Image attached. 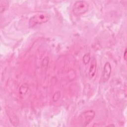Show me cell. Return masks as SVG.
Masks as SVG:
<instances>
[{
    "mask_svg": "<svg viewBox=\"0 0 127 127\" xmlns=\"http://www.w3.org/2000/svg\"><path fill=\"white\" fill-rule=\"evenodd\" d=\"M89 8L88 3L84 0L76 1L72 6V12L76 16H80L87 12Z\"/></svg>",
    "mask_w": 127,
    "mask_h": 127,
    "instance_id": "obj_2",
    "label": "cell"
},
{
    "mask_svg": "<svg viewBox=\"0 0 127 127\" xmlns=\"http://www.w3.org/2000/svg\"><path fill=\"white\" fill-rule=\"evenodd\" d=\"M28 90V85L27 83H24L21 85L19 89V94L21 96H24Z\"/></svg>",
    "mask_w": 127,
    "mask_h": 127,
    "instance_id": "obj_7",
    "label": "cell"
},
{
    "mask_svg": "<svg viewBox=\"0 0 127 127\" xmlns=\"http://www.w3.org/2000/svg\"><path fill=\"white\" fill-rule=\"evenodd\" d=\"M97 67V62L95 58H92L89 69V76L90 78H93L95 74Z\"/></svg>",
    "mask_w": 127,
    "mask_h": 127,
    "instance_id": "obj_5",
    "label": "cell"
},
{
    "mask_svg": "<svg viewBox=\"0 0 127 127\" xmlns=\"http://www.w3.org/2000/svg\"><path fill=\"white\" fill-rule=\"evenodd\" d=\"M54 97H55V98H53V100H54V101H57V100H58V99H59V98H60V93L59 92H57V93H56L55 94H54Z\"/></svg>",
    "mask_w": 127,
    "mask_h": 127,
    "instance_id": "obj_10",
    "label": "cell"
},
{
    "mask_svg": "<svg viewBox=\"0 0 127 127\" xmlns=\"http://www.w3.org/2000/svg\"><path fill=\"white\" fill-rule=\"evenodd\" d=\"M8 5V2L7 0H0V11L2 13L5 10Z\"/></svg>",
    "mask_w": 127,
    "mask_h": 127,
    "instance_id": "obj_8",
    "label": "cell"
},
{
    "mask_svg": "<svg viewBox=\"0 0 127 127\" xmlns=\"http://www.w3.org/2000/svg\"><path fill=\"white\" fill-rule=\"evenodd\" d=\"M95 115V112L92 110L82 112L79 117V122L82 127H86L92 121Z\"/></svg>",
    "mask_w": 127,
    "mask_h": 127,
    "instance_id": "obj_3",
    "label": "cell"
},
{
    "mask_svg": "<svg viewBox=\"0 0 127 127\" xmlns=\"http://www.w3.org/2000/svg\"><path fill=\"white\" fill-rule=\"evenodd\" d=\"M111 65L109 62H106L104 64L103 73L101 76V80L103 82H105L108 81L110 77L111 73Z\"/></svg>",
    "mask_w": 127,
    "mask_h": 127,
    "instance_id": "obj_4",
    "label": "cell"
},
{
    "mask_svg": "<svg viewBox=\"0 0 127 127\" xmlns=\"http://www.w3.org/2000/svg\"><path fill=\"white\" fill-rule=\"evenodd\" d=\"M124 59L125 61L127 60V49H125V52H124Z\"/></svg>",
    "mask_w": 127,
    "mask_h": 127,
    "instance_id": "obj_11",
    "label": "cell"
},
{
    "mask_svg": "<svg viewBox=\"0 0 127 127\" xmlns=\"http://www.w3.org/2000/svg\"><path fill=\"white\" fill-rule=\"evenodd\" d=\"M50 18V15L47 13H40L34 15L30 18L29 21V27L30 28L46 23Z\"/></svg>",
    "mask_w": 127,
    "mask_h": 127,
    "instance_id": "obj_1",
    "label": "cell"
},
{
    "mask_svg": "<svg viewBox=\"0 0 127 127\" xmlns=\"http://www.w3.org/2000/svg\"><path fill=\"white\" fill-rule=\"evenodd\" d=\"M90 59H91V57H90V53H86L85 54L84 56H83V62L84 63V64H87L89 63V62H90Z\"/></svg>",
    "mask_w": 127,
    "mask_h": 127,
    "instance_id": "obj_9",
    "label": "cell"
},
{
    "mask_svg": "<svg viewBox=\"0 0 127 127\" xmlns=\"http://www.w3.org/2000/svg\"><path fill=\"white\" fill-rule=\"evenodd\" d=\"M7 113V116L9 118V121L11 123V124L14 126H17L19 124V121L18 117L16 115V114L13 112L12 111H6Z\"/></svg>",
    "mask_w": 127,
    "mask_h": 127,
    "instance_id": "obj_6",
    "label": "cell"
}]
</instances>
